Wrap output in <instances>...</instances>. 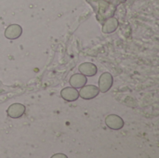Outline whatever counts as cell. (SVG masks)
<instances>
[{"mask_svg":"<svg viewBox=\"0 0 159 158\" xmlns=\"http://www.w3.org/2000/svg\"><path fill=\"white\" fill-rule=\"evenodd\" d=\"M22 34V28L19 24H10L5 30V37L9 40H15L19 38Z\"/></svg>","mask_w":159,"mask_h":158,"instance_id":"5b68a950","label":"cell"},{"mask_svg":"<svg viewBox=\"0 0 159 158\" xmlns=\"http://www.w3.org/2000/svg\"><path fill=\"white\" fill-rule=\"evenodd\" d=\"M78 71L85 76H95L98 73V68L94 63L84 62L79 65Z\"/></svg>","mask_w":159,"mask_h":158,"instance_id":"52a82bcc","label":"cell"},{"mask_svg":"<svg viewBox=\"0 0 159 158\" xmlns=\"http://www.w3.org/2000/svg\"><path fill=\"white\" fill-rule=\"evenodd\" d=\"M61 96L65 102H73L77 101V99L79 98V91H77V88H75L73 87L64 88L61 91Z\"/></svg>","mask_w":159,"mask_h":158,"instance_id":"8992f818","label":"cell"},{"mask_svg":"<svg viewBox=\"0 0 159 158\" xmlns=\"http://www.w3.org/2000/svg\"><path fill=\"white\" fill-rule=\"evenodd\" d=\"M100 94V89L94 85H85L79 91V97L84 100H92Z\"/></svg>","mask_w":159,"mask_h":158,"instance_id":"7a4b0ae2","label":"cell"},{"mask_svg":"<svg viewBox=\"0 0 159 158\" xmlns=\"http://www.w3.org/2000/svg\"><path fill=\"white\" fill-rule=\"evenodd\" d=\"M114 84L113 75L110 73H103L99 78V89L102 93H106L111 89Z\"/></svg>","mask_w":159,"mask_h":158,"instance_id":"6da1fadb","label":"cell"},{"mask_svg":"<svg viewBox=\"0 0 159 158\" xmlns=\"http://www.w3.org/2000/svg\"><path fill=\"white\" fill-rule=\"evenodd\" d=\"M105 125L110 129L119 130L124 127L125 123H124V120L120 116L116 115H109L105 118Z\"/></svg>","mask_w":159,"mask_h":158,"instance_id":"3957f363","label":"cell"},{"mask_svg":"<svg viewBox=\"0 0 159 158\" xmlns=\"http://www.w3.org/2000/svg\"><path fill=\"white\" fill-rule=\"evenodd\" d=\"M119 22L118 20L115 17H111L105 20V22L102 25V33L103 34H112L116 31L118 28Z\"/></svg>","mask_w":159,"mask_h":158,"instance_id":"ba28073f","label":"cell"},{"mask_svg":"<svg viewBox=\"0 0 159 158\" xmlns=\"http://www.w3.org/2000/svg\"><path fill=\"white\" fill-rule=\"evenodd\" d=\"M58 157L68 158V156H67L66 155H63V154H57V155H54V156H52V158H58Z\"/></svg>","mask_w":159,"mask_h":158,"instance_id":"30bf717a","label":"cell"},{"mask_svg":"<svg viewBox=\"0 0 159 158\" xmlns=\"http://www.w3.org/2000/svg\"><path fill=\"white\" fill-rule=\"evenodd\" d=\"M87 82H88L87 76H85L82 74H75L71 76L69 80L70 86L75 88H81L87 84Z\"/></svg>","mask_w":159,"mask_h":158,"instance_id":"9c48e42d","label":"cell"},{"mask_svg":"<svg viewBox=\"0 0 159 158\" xmlns=\"http://www.w3.org/2000/svg\"><path fill=\"white\" fill-rule=\"evenodd\" d=\"M25 111H26V108H25V106L23 104H21V103H13L7 108V115L10 118L17 119V118L21 117L25 114Z\"/></svg>","mask_w":159,"mask_h":158,"instance_id":"277c9868","label":"cell"}]
</instances>
